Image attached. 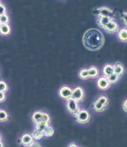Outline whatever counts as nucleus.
<instances>
[{
	"label": "nucleus",
	"mask_w": 127,
	"mask_h": 147,
	"mask_svg": "<svg viewBox=\"0 0 127 147\" xmlns=\"http://www.w3.org/2000/svg\"><path fill=\"white\" fill-rule=\"evenodd\" d=\"M113 69H114V73L119 77L122 75L124 72V67L121 63H116V64L113 66Z\"/></svg>",
	"instance_id": "f8f14e48"
},
{
	"label": "nucleus",
	"mask_w": 127,
	"mask_h": 147,
	"mask_svg": "<svg viewBox=\"0 0 127 147\" xmlns=\"http://www.w3.org/2000/svg\"><path fill=\"white\" fill-rule=\"evenodd\" d=\"M2 146H3V145H2V142H1V141H0V147H2Z\"/></svg>",
	"instance_id": "2f4dec72"
},
{
	"label": "nucleus",
	"mask_w": 127,
	"mask_h": 147,
	"mask_svg": "<svg viewBox=\"0 0 127 147\" xmlns=\"http://www.w3.org/2000/svg\"><path fill=\"white\" fill-rule=\"evenodd\" d=\"M118 37L122 42H127V28H122L118 31Z\"/></svg>",
	"instance_id": "9b49d317"
},
{
	"label": "nucleus",
	"mask_w": 127,
	"mask_h": 147,
	"mask_svg": "<svg viewBox=\"0 0 127 147\" xmlns=\"http://www.w3.org/2000/svg\"><path fill=\"white\" fill-rule=\"evenodd\" d=\"M121 18L124 20V24H125V25L127 27V13H123L121 14Z\"/></svg>",
	"instance_id": "cd10ccee"
},
{
	"label": "nucleus",
	"mask_w": 127,
	"mask_h": 147,
	"mask_svg": "<svg viewBox=\"0 0 127 147\" xmlns=\"http://www.w3.org/2000/svg\"><path fill=\"white\" fill-rule=\"evenodd\" d=\"M93 13L98 17H114V13L111 9L108 7H105L96 9Z\"/></svg>",
	"instance_id": "f03ea898"
},
{
	"label": "nucleus",
	"mask_w": 127,
	"mask_h": 147,
	"mask_svg": "<svg viewBox=\"0 0 127 147\" xmlns=\"http://www.w3.org/2000/svg\"><path fill=\"white\" fill-rule=\"evenodd\" d=\"M41 116H42V113L40 112V111H36L33 114V117H32V119L34 122H39L40 121H41Z\"/></svg>",
	"instance_id": "412c9836"
},
{
	"label": "nucleus",
	"mask_w": 127,
	"mask_h": 147,
	"mask_svg": "<svg viewBox=\"0 0 127 147\" xmlns=\"http://www.w3.org/2000/svg\"><path fill=\"white\" fill-rule=\"evenodd\" d=\"M97 100H98L100 103H102V105H104L105 107H106L107 105H108V99L107 97H105V96H101V97H100L99 98L97 99Z\"/></svg>",
	"instance_id": "393cba45"
},
{
	"label": "nucleus",
	"mask_w": 127,
	"mask_h": 147,
	"mask_svg": "<svg viewBox=\"0 0 127 147\" xmlns=\"http://www.w3.org/2000/svg\"><path fill=\"white\" fill-rule=\"evenodd\" d=\"M76 118L77 122H79V123H86L90 121V113L86 110H80L76 114Z\"/></svg>",
	"instance_id": "20e7f679"
},
{
	"label": "nucleus",
	"mask_w": 127,
	"mask_h": 147,
	"mask_svg": "<svg viewBox=\"0 0 127 147\" xmlns=\"http://www.w3.org/2000/svg\"><path fill=\"white\" fill-rule=\"evenodd\" d=\"M50 120L49 116L47 113H42V116H41V121L45 122H49V121Z\"/></svg>",
	"instance_id": "bb28decb"
},
{
	"label": "nucleus",
	"mask_w": 127,
	"mask_h": 147,
	"mask_svg": "<svg viewBox=\"0 0 127 147\" xmlns=\"http://www.w3.org/2000/svg\"><path fill=\"white\" fill-rule=\"evenodd\" d=\"M71 98L78 101H82L84 98V90L82 88L78 87L73 90Z\"/></svg>",
	"instance_id": "423d86ee"
},
{
	"label": "nucleus",
	"mask_w": 127,
	"mask_h": 147,
	"mask_svg": "<svg viewBox=\"0 0 127 147\" xmlns=\"http://www.w3.org/2000/svg\"><path fill=\"white\" fill-rule=\"evenodd\" d=\"M72 90L66 86H64L60 88V91H59V94H60V97L63 99H66V100H68L69 98H71V96H72Z\"/></svg>",
	"instance_id": "39448f33"
},
{
	"label": "nucleus",
	"mask_w": 127,
	"mask_h": 147,
	"mask_svg": "<svg viewBox=\"0 0 127 147\" xmlns=\"http://www.w3.org/2000/svg\"><path fill=\"white\" fill-rule=\"evenodd\" d=\"M93 107H94V109L96 111H99V112H101V111H104L105 110V106L102 105V103H100L98 100L94 102V105H93Z\"/></svg>",
	"instance_id": "dca6fc26"
},
{
	"label": "nucleus",
	"mask_w": 127,
	"mask_h": 147,
	"mask_svg": "<svg viewBox=\"0 0 127 147\" xmlns=\"http://www.w3.org/2000/svg\"><path fill=\"white\" fill-rule=\"evenodd\" d=\"M0 139H1V136H0Z\"/></svg>",
	"instance_id": "c9c22d12"
},
{
	"label": "nucleus",
	"mask_w": 127,
	"mask_h": 147,
	"mask_svg": "<svg viewBox=\"0 0 127 147\" xmlns=\"http://www.w3.org/2000/svg\"><path fill=\"white\" fill-rule=\"evenodd\" d=\"M9 21V18L7 16L6 13L3 15H0V23L2 24H7Z\"/></svg>",
	"instance_id": "b1692460"
},
{
	"label": "nucleus",
	"mask_w": 127,
	"mask_h": 147,
	"mask_svg": "<svg viewBox=\"0 0 127 147\" xmlns=\"http://www.w3.org/2000/svg\"><path fill=\"white\" fill-rule=\"evenodd\" d=\"M6 13V7H5V5H0V15H3Z\"/></svg>",
	"instance_id": "c85d7f7f"
},
{
	"label": "nucleus",
	"mask_w": 127,
	"mask_h": 147,
	"mask_svg": "<svg viewBox=\"0 0 127 147\" xmlns=\"http://www.w3.org/2000/svg\"><path fill=\"white\" fill-rule=\"evenodd\" d=\"M70 146H76L75 144H72V145H70Z\"/></svg>",
	"instance_id": "473e14b6"
},
{
	"label": "nucleus",
	"mask_w": 127,
	"mask_h": 147,
	"mask_svg": "<svg viewBox=\"0 0 127 147\" xmlns=\"http://www.w3.org/2000/svg\"><path fill=\"white\" fill-rule=\"evenodd\" d=\"M9 32H10V28L8 26V24H2V26L0 27V33L2 35H7L9 34Z\"/></svg>",
	"instance_id": "2eb2a0df"
},
{
	"label": "nucleus",
	"mask_w": 127,
	"mask_h": 147,
	"mask_svg": "<svg viewBox=\"0 0 127 147\" xmlns=\"http://www.w3.org/2000/svg\"><path fill=\"white\" fill-rule=\"evenodd\" d=\"M7 90V85L3 81H0V91L5 92Z\"/></svg>",
	"instance_id": "a878e982"
},
{
	"label": "nucleus",
	"mask_w": 127,
	"mask_h": 147,
	"mask_svg": "<svg viewBox=\"0 0 127 147\" xmlns=\"http://www.w3.org/2000/svg\"><path fill=\"white\" fill-rule=\"evenodd\" d=\"M43 133H44V136H47V137H50V136H53L54 130L52 127H49L48 125V126L43 130Z\"/></svg>",
	"instance_id": "6ab92c4d"
},
{
	"label": "nucleus",
	"mask_w": 127,
	"mask_h": 147,
	"mask_svg": "<svg viewBox=\"0 0 127 147\" xmlns=\"http://www.w3.org/2000/svg\"><path fill=\"white\" fill-rule=\"evenodd\" d=\"M88 71H89V76L91 78H95L99 75V71L94 66H92L90 69H89Z\"/></svg>",
	"instance_id": "4468645a"
},
{
	"label": "nucleus",
	"mask_w": 127,
	"mask_h": 147,
	"mask_svg": "<svg viewBox=\"0 0 127 147\" xmlns=\"http://www.w3.org/2000/svg\"><path fill=\"white\" fill-rule=\"evenodd\" d=\"M8 118V115L7 112L4 110H0V122L6 121Z\"/></svg>",
	"instance_id": "5701e85b"
},
{
	"label": "nucleus",
	"mask_w": 127,
	"mask_h": 147,
	"mask_svg": "<svg viewBox=\"0 0 127 147\" xmlns=\"http://www.w3.org/2000/svg\"><path fill=\"white\" fill-rule=\"evenodd\" d=\"M104 29H105L107 32H108V33L113 34L114 33V32L118 31V25L116 21L112 20L111 21H110L108 24H107V25L104 27Z\"/></svg>",
	"instance_id": "0eeeda50"
},
{
	"label": "nucleus",
	"mask_w": 127,
	"mask_h": 147,
	"mask_svg": "<svg viewBox=\"0 0 127 147\" xmlns=\"http://www.w3.org/2000/svg\"><path fill=\"white\" fill-rule=\"evenodd\" d=\"M1 26H2V24H1V23H0V27H1Z\"/></svg>",
	"instance_id": "72a5a7b5"
},
{
	"label": "nucleus",
	"mask_w": 127,
	"mask_h": 147,
	"mask_svg": "<svg viewBox=\"0 0 127 147\" xmlns=\"http://www.w3.org/2000/svg\"><path fill=\"white\" fill-rule=\"evenodd\" d=\"M67 108L68 111L71 114H74V115H76L78 114V112L80 111V109H79V105H78V103H77L76 100L71 98L68 100Z\"/></svg>",
	"instance_id": "7ed1b4c3"
},
{
	"label": "nucleus",
	"mask_w": 127,
	"mask_h": 147,
	"mask_svg": "<svg viewBox=\"0 0 127 147\" xmlns=\"http://www.w3.org/2000/svg\"><path fill=\"white\" fill-rule=\"evenodd\" d=\"M110 83L108 80L107 77H100L99 80H97V87L102 90H105L110 87Z\"/></svg>",
	"instance_id": "6e6552de"
},
{
	"label": "nucleus",
	"mask_w": 127,
	"mask_h": 147,
	"mask_svg": "<svg viewBox=\"0 0 127 147\" xmlns=\"http://www.w3.org/2000/svg\"><path fill=\"white\" fill-rule=\"evenodd\" d=\"M43 136H44V133H43V131H41V130H37V129H36V130L33 131L32 137H33V138H34V139L36 140H39L42 138Z\"/></svg>",
	"instance_id": "a211bd4d"
},
{
	"label": "nucleus",
	"mask_w": 127,
	"mask_h": 147,
	"mask_svg": "<svg viewBox=\"0 0 127 147\" xmlns=\"http://www.w3.org/2000/svg\"><path fill=\"white\" fill-rule=\"evenodd\" d=\"M107 79H108V80L109 81V82L113 84V83H116V82H118V79H119V76L117 75L116 74L113 73L111 75H110L109 77H107Z\"/></svg>",
	"instance_id": "aec40b11"
},
{
	"label": "nucleus",
	"mask_w": 127,
	"mask_h": 147,
	"mask_svg": "<svg viewBox=\"0 0 127 147\" xmlns=\"http://www.w3.org/2000/svg\"><path fill=\"white\" fill-rule=\"evenodd\" d=\"M5 99V95L4 93V92H2V91H0V102L4 101Z\"/></svg>",
	"instance_id": "c756f323"
},
{
	"label": "nucleus",
	"mask_w": 127,
	"mask_h": 147,
	"mask_svg": "<svg viewBox=\"0 0 127 147\" xmlns=\"http://www.w3.org/2000/svg\"><path fill=\"white\" fill-rule=\"evenodd\" d=\"M105 42L104 36L99 30L91 28L86 31L83 36V43L86 49L90 50H98Z\"/></svg>",
	"instance_id": "f257e3e1"
},
{
	"label": "nucleus",
	"mask_w": 127,
	"mask_h": 147,
	"mask_svg": "<svg viewBox=\"0 0 127 147\" xmlns=\"http://www.w3.org/2000/svg\"><path fill=\"white\" fill-rule=\"evenodd\" d=\"M0 5H1V0H0Z\"/></svg>",
	"instance_id": "f704fd0d"
},
{
	"label": "nucleus",
	"mask_w": 127,
	"mask_h": 147,
	"mask_svg": "<svg viewBox=\"0 0 127 147\" xmlns=\"http://www.w3.org/2000/svg\"><path fill=\"white\" fill-rule=\"evenodd\" d=\"M21 143L25 146H31L33 144V137L29 134H25L21 138Z\"/></svg>",
	"instance_id": "1a4fd4ad"
},
{
	"label": "nucleus",
	"mask_w": 127,
	"mask_h": 147,
	"mask_svg": "<svg viewBox=\"0 0 127 147\" xmlns=\"http://www.w3.org/2000/svg\"><path fill=\"white\" fill-rule=\"evenodd\" d=\"M112 20H113V18L110 17H99L98 18V20H97V24L100 26L104 28V27L108 24L110 21H111Z\"/></svg>",
	"instance_id": "9d476101"
},
{
	"label": "nucleus",
	"mask_w": 127,
	"mask_h": 147,
	"mask_svg": "<svg viewBox=\"0 0 127 147\" xmlns=\"http://www.w3.org/2000/svg\"><path fill=\"white\" fill-rule=\"evenodd\" d=\"M47 126H48V122L40 121V122H36V129H37V130H41V131H43Z\"/></svg>",
	"instance_id": "f3484780"
},
{
	"label": "nucleus",
	"mask_w": 127,
	"mask_h": 147,
	"mask_svg": "<svg viewBox=\"0 0 127 147\" xmlns=\"http://www.w3.org/2000/svg\"><path fill=\"white\" fill-rule=\"evenodd\" d=\"M123 108H124V110L127 112V99L124 102V104H123Z\"/></svg>",
	"instance_id": "7c9ffc66"
},
{
	"label": "nucleus",
	"mask_w": 127,
	"mask_h": 147,
	"mask_svg": "<svg viewBox=\"0 0 127 147\" xmlns=\"http://www.w3.org/2000/svg\"><path fill=\"white\" fill-rule=\"evenodd\" d=\"M79 77L82 79H83V80H86L87 78H89L90 76H89V71H88V69H83V70L81 71L80 73H79Z\"/></svg>",
	"instance_id": "4be33fe9"
},
{
	"label": "nucleus",
	"mask_w": 127,
	"mask_h": 147,
	"mask_svg": "<svg viewBox=\"0 0 127 147\" xmlns=\"http://www.w3.org/2000/svg\"><path fill=\"white\" fill-rule=\"evenodd\" d=\"M113 73H114V69H113V66L112 65L108 64L103 68V74L106 77H109Z\"/></svg>",
	"instance_id": "ddd939ff"
}]
</instances>
